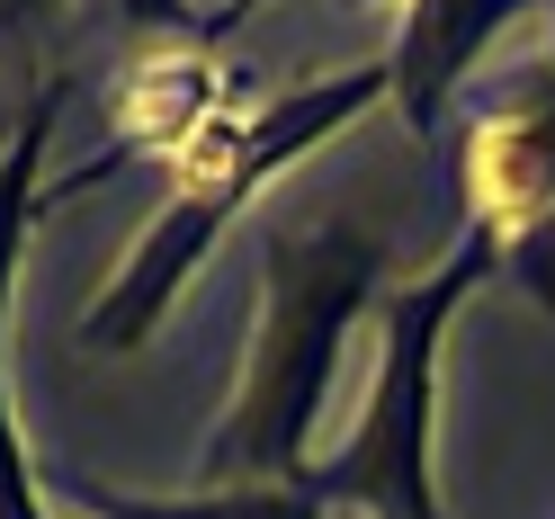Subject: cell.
I'll return each instance as SVG.
<instances>
[{"label": "cell", "mask_w": 555, "mask_h": 519, "mask_svg": "<svg viewBox=\"0 0 555 519\" xmlns=\"http://www.w3.org/2000/svg\"><path fill=\"white\" fill-rule=\"evenodd\" d=\"M519 10L511 0H412V10H395V37H386V99L403 108V126L439 134L448 99H457V81L475 73V54L502 37Z\"/></svg>", "instance_id": "obj_6"}, {"label": "cell", "mask_w": 555, "mask_h": 519, "mask_svg": "<svg viewBox=\"0 0 555 519\" xmlns=\"http://www.w3.org/2000/svg\"><path fill=\"white\" fill-rule=\"evenodd\" d=\"M54 117H63V81H46L37 99L18 108V144L0 161V323H10V296H18V260H27V233L54 206L46 189V144H54Z\"/></svg>", "instance_id": "obj_7"}, {"label": "cell", "mask_w": 555, "mask_h": 519, "mask_svg": "<svg viewBox=\"0 0 555 519\" xmlns=\"http://www.w3.org/2000/svg\"><path fill=\"white\" fill-rule=\"evenodd\" d=\"M502 278V251L483 233H466L430 278H412L386 304V340H376V376L350 439L305 475V493L323 510H367V519H448L439 483H430V430H439V350L448 323L475 287Z\"/></svg>", "instance_id": "obj_3"}, {"label": "cell", "mask_w": 555, "mask_h": 519, "mask_svg": "<svg viewBox=\"0 0 555 519\" xmlns=\"http://www.w3.org/2000/svg\"><path fill=\"white\" fill-rule=\"evenodd\" d=\"M395 269V242L367 224H287L260 251V323L251 359L224 403L216 439L197 447V493H269V483H305L323 457V403L350 323L376 304Z\"/></svg>", "instance_id": "obj_1"}, {"label": "cell", "mask_w": 555, "mask_h": 519, "mask_svg": "<svg viewBox=\"0 0 555 519\" xmlns=\"http://www.w3.org/2000/svg\"><path fill=\"white\" fill-rule=\"evenodd\" d=\"M224 27H233V18H180V10L153 27V46L126 63L108 161H126V153H162V161H180L206 126H224V117H233L224 73H216V37H224Z\"/></svg>", "instance_id": "obj_5"}, {"label": "cell", "mask_w": 555, "mask_h": 519, "mask_svg": "<svg viewBox=\"0 0 555 519\" xmlns=\"http://www.w3.org/2000/svg\"><path fill=\"white\" fill-rule=\"evenodd\" d=\"M10 144H18V117H10V108H0V161H10Z\"/></svg>", "instance_id": "obj_10"}, {"label": "cell", "mask_w": 555, "mask_h": 519, "mask_svg": "<svg viewBox=\"0 0 555 519\" xmlns=\"http://www.w3.org/2000/svg\"><path fill=\"white\" fill-rule=\"evenodd\" d=\"M466 233L502 251L538 314H555V73L538 63L529 90H511L493 117L466 126Z\"/></svg>", "instance_id": "obj_4"}, {"label": "cell", "mask_w": 555, "mask_h": 519, "mask_svg": "<svg viewBox=\"0 0 555 519\" xmlns=\"http://www.w3.org/2000/svg\"><path fill=\"white\" fill-rule=\"evenodd\" d=\"M0 519H54L37 493V466H27V439H18V403H10V323H0Z\"/></svg>", "instance_id": "obj_9"}, {"label": "cell", "mask_w": 555, "mask_h": 519, "mask_svg": "<svg viewBox=\"0 0 555 519\" xmlns=\"http://www.w3.org/2000/svg\"><path fill=\"white\" fill-rule=\"evenodd\" d=\"M546 73H555V10H546Z\"/></svg>", "instance_id": "obj_11"}, {"label": "cell", "mask_w": 555, "mask_h": 519, "mask_svg": "<svg viewBox=\"0 0 555 519\" xmlns=\"http://www.w3.org/2000/svg\"><path fill=\"white\" fill-rule=\"evenodd\" d=\"M376 99H386V54H367V63H340V73L323 81H296V90H278L260 99V108H233L224 126H206L197 144L170 161L180 170V189H170V206L134 233V251L117 260V278L99 287V304L81 314V350L90 359H126V350H144V340L170 323V304L189 296V278L206 269V251H216V233L251 206L278 170H296L314 144H332L350 117H367Z\"/></svg>", "instance_id": "obj_2"}, {"label": "cell", "mask_w": 555, "mask_h": 519, "mask_svg": "<svg viewBox=\"0 0 555 519\" xmlns=\"http://www.w3.org/2000/svg\"><path fill=\"white\" fill-rule=\"evenodd\" d=\"M90 519H332L305 483H269V493H180V502H134V493H81Z\"/></svg>", "instance_id": "obj_8"}]
</instances>
